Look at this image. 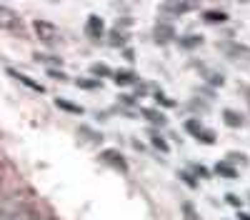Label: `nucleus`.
I'll use <instances>...</instances> for the list:
<instances>
[{
    "label": "nucleus",
    "instance_id": "obj_1",
    "mask_svg": "<svg viewBox=\"0 0 250 220\" xmlns=\"http://www.w3.org/2000/svg\"><path fill=\"white\" fill-rule=\"evenodd\" d=\"M33 30H35L40 43H45V45H58L60 40H62L60 28L53 25V23H48V20H33Z\"/></svg>",
    "mask_w": 250,
    "mask_h": 220
},
{
    "label": "nucleus",
    "instance_id": "obj_2",
    "mask_svg": "<svg viewBox=\"0 0 250 220\" xmlns=\"http://www.w3.org/2000/svg\"><path fill=\"white\" fill-rule=\"evenodd\" d=\"M0 30L8 33H23V18L8 5H0Z\"/></svg>",
    "mask_w": 250,
    "mask_h": 220
},
{
    "label": "nucleus",
    "instance_id": "obj_3",
    "mask_svg": "<svg viewBox=\"0 0 250 220\" xmlns=\"http://www.w3.org/2000/svg\"><path fill=\"white\" fill-rule=\"evenodd\" d=\"M23 208H28L23 195H10V198H0V220H10L15 218Z\"/></svg>",
    "mask_w": 250,
    "mask_h": 220
},
{
    "label": "nucleus",
    "instance_id": "obj_4",
    "mask_svg": "<svg viewBox=\"0 0 250 220\" xmlns=\"http://www.w3.org/2000/svg\"><path fill=\"white\" fill-rule=\"evenodd\" d=\"M185 130L190 133L195 140L205 143V145H213V143H215V135H213V130L203 128V125H200V120H185Z\"/></svg>",
    "mask_w": 250,
    "mask_h": 220
},
{
    "label": "nucleus",
    "instance_id": "obj_5",
    "mask_svg": "<svg viewBox=\"0 0 250 220\" xmlns=\"http://www.w3.org/2000/svg\"><path fill=\"white\" fill-rule=\"evenodd\" d=\"M100 160H103V163H108V165H113V168L120 170V173H128V170H130L128 160H125L118 150H103V153H100Z\"/></svg>",
    "mask_w": 250,
    "mask_h": 220
},
{
    "label": "nucleus",
    "instance_id": "obj_6",
    "mask_svg": "<svg viewBox=\"0 0 250 220\" xmlns=\"http://www.w3.org/2000/svg\"><path fill=\"white\" fill-rule=\"evenodd\" d=\"M85 35L93 38V40H100L103 35H105V23H103L100 15H88V20H85Z\"/></svg>",
    "mask_w": 250,
    "mask_h": 220
},
{
    "label": "nucleus",
    "instance_id": "obj_7",
    "mask_svg": "<svg viewBox=\"0 0 250 220\" xmlns=\"http://www.w3.org/2000/svg\"><path fill=\"white\" fill-rule=\"evenodd\" d=\"M223 50L230 60H240V58H250V48L238 45V43H223Z\"/></svg>",
    "mask_w": 250,
    "mask_h": 220
},
{
    "label": "nucleus",
    "instance_id": "obj_8",
    "mask_svg": "<svg viewBox=\"0 0 250 220\" xmlns=\"http://www.w3.org/2000/svg\"><path fill=\"white\" fill-rule=\"evenodd\" d=\"M223 123H225L228 128H243V125H245V118H243L238 110L225 108V110H223Z\"/></svg>",
    "mask_w": 250,
    "mask_h": 220
},
{
    "label": "nucleus",
    "instance_id": "obj_9",
    "mask_svg": "<svg viewBox=\"0 0 250 220\" xmlns=\"http://www.w3.org/2000/svg\"><path fill=\"white\" fill-rule=\"evenodd\" d=\"M195 8V3H163L160 10L163 13H173V15H185Z\"/></svg>",
    "mask_w": 250,
    "mask_h": 220
},
{
    "label": "nucleus",
    "instance_id": "obj_10",
    "mask_svg": "<svg viewBox=\"0 0 250 220\" xmlns=\"http://www.w3.org/2000/svg\"><path fill=\"white\" fill-rule=\"evenodd\" d=\"M8 75H10V78H15V80H20V83H23V85L33 88L35 93H45V88L40 85V83H35V80H30L28 75H20V73H18V70H13V68H8Z\"/></svg>",
    "mask_w": 250,
    "mask_h": 220
},
{
    "label": "nucleus",
    "instance_id": "obj_11",
    "mask_svg": "<svg viewBox=\"0 0 250 220\" xmlns=\"http://www.w3.org/2000/svg\"><path fill=\"white\" fill-rule=\"evenodd\" d=\"M113 80H115L118 85H133L135 80H138V75L133 70H115L113 73Z\"/></svg>",
    "mask_w": 250,
    "mask_h": 220
},
{
    "label": "nucleus",
    "instance_id": "obj_12",
    "mask_svg": "<svg viewBox=\"0 0 250 220\" xmlns=\"http://www.w3.org/2000/svg\"><path fill=\"white\" fill-rule=\"evenodd\" d=\"M155 40L158 43H170V40H175V30L170 25H155Z\"/></svg>",
    "mask_w": 250,
    "mask_h": 220
},
{
    "label": "nucleus",
    "instance_id": "obj_13",
    "mask_svg": "<svg viewBox=\"0 0 250 220\" xmlns=\"http://www.w3.org/2000/svg\"><path fill=\"white\" fill-rule=\"evenodd\" d=\"M55 105H58L60 110H65V113H70V115H83V113H85V110H83L80 105L70 103V100H65V98H58V100H55Z\"/></svg>",
    "mask_w": 250,
    "mask_h": 220
},
{
    "label": "nucleus",
    "instance_id": "obj_14",
    "mask_svg": "<svg viewBox=\"0 0 250 220\" xmlns=\"http://www.w3.org/2000/svg\"><path fill=\"white\" fill-rule=\"evenodd\" d=\"M213 170H215V175H220V178H228V180H235V178H238V170H235L230 163H218Z\"/></svg>",
    "mask_w": 250,
    "mask_h": 220
},
{
    "label": "nucleus",
    "instance_id": "obj_15",
    "mask_svg": "<svg viewBox=\"0 0 250 220\" xmlns=\"http://www.w3.org/2000/svg\"><path fill=\"white\" fill-rule=\"evenodd\" d=\"M180 215H183V220H200V213L195 210L193 203H188V200L180 205Z\"/></svg>",
    "mask_w": 250,
    "mask_h": 220
},
{
    "label": "nucleus",
    "instance_id": "obj_16",
    "mask_svg": "<svg viewBox=\"0 0 250 220\" xmlns=\"http://www.w3.org/2000/svg\"><path fill=\"white\" fill-rule=\"evenodd\" d=\"M203 20H205V23H225L228 13H223V10H208V13H203Z\"/></svg>",
    "mask_w": 250,
    "mask_h": 220
},
{
    "label": "nucleus",
    "instance_id": "obj_17",
    "mask_svg": "<svg viewBox=\"0 0 250 220\" xmlns=\"http://www.w3.org/2000/svg\"><path fill=\"white\" fill-rule=\"evenodd\" d=\"M90 75H95V78H110L113 70H110L105 63H93V65H90Z\"/></svg>",
    "mask_w": 250,
    "mask_h": 220
},
{
    "label": "nucleus",
    "instance_id": "obj_18",
    "mask_svg": "<svg viewBox=\"0 0 250 220\" xmlns=\"http://www.w3.org/2000/svg\"><path fill=\"white\" fill-rule=\"evenodd\" d=\"M140 113L148 118L150 123H155V125H165V123H168V118H165L163 113H158V110H140Z\"/></svg>",
    "mask_w": 250,
    "mask_h": 220
},
{
    "label": "nucleus",
    "instance_id": "obj_19",
    "mask_svg": "<svg viewBox=\"0 0 250 220\" xmlns=\"http://www.w3.org/2000/svg\"><path fill=\"white\" fill-rule=\"evenodd\" d=\"M150 140H153V145H155L160 153H170V145H168V140H165L163 135H158V133L150 130Z\"/></svg>",
    "mask_w": 250,
    "mask_h": 220
},
{
    "label": "nucleus",
    "instance_id": "obj_20",
    "mask_svg": "<svg viewBox=\"0 0 250 220\" xmlns=\"http://www.w3.org/2000/svg\"><path fill=\"white\" fill-rule=\"evenodd\" d=\"M128 33H125V30H113V35H110V43L113 45H125V43H128Z\"/></svg>",
    "mask_w": 250,
    "mask_h": 220
},
{
    "label": "nucleus",
    "instance_id": "obj_21",
    "mask_svg": "<svg viewBox=\"0 0 250 220\" xmlns=\"http://www.w3.org/2000/svg\"><path fill=\"white\" fill-rule=\"evenodd\" d=\"M10 220H38V215L33 213V208L28 205V208H23V210H20L15 218H10Z\"/></svg>",
    "mask_w": 250,
    "mask_h": 220
},
{
    "label": "nucleus",
    "instance_id": "obj_22",
    "mask_svg": "<svg viewBox=\"0 0 250 220\" xmlns=\"http://www.w3.org/2000/svg\"><path fill=\"white\" fill-rule=\"evenodd\" d=\"M75 83H78L80 88H85V90H95V88H100L98 80H90V78H78Z\"/></svg>",
    "mask_w": 250,
    "mask_h": 220
},
{
    "label": "nucleus",
    "instance_id": "obj_23",
    "mask_svg": "<svg viewBox=\"0 0 250 220\" xmlns=\"http://www.w3.org/2000/svg\"><path fill=\"white\" fill-rule=\"evenodd\" d=\"M203 75H205L208 80H210L213 85H223V83H225V78H223V75H213V70H205Z\"/></svg>",
    "mask_w": 250,
    "mask_h": 220
},
{
    "label": "nucleus",
    "instance_id": "obj_24",
    "mask_svg": "<svg viewBox=\"0 0 250 220\" xmlns=\"http://www.w3.org/2000/svg\"><path fill=\"white\" fill-rule=\"evenodd\" d=\"M203 43V38H198V35H193V38H183L180 40V45H185V48H193V45H200Z\"/></svg>",
    "mask_w": 250,
    "mask_h": 220
},
{
    "label": "nucleus",
    "instance_id": "obj_25",
    "mask_svg": "<svg viewBox=\"0 0 250 220\" xmlns=\"http://www.w3.org/2000/svg\"><path fill=\"white\" fill-rule=\"evenodd\" d=\"M35 60H43V63H62V60H60V58H55V55L50 58V55H40V53L35 55Z\"/></svg>",
    "mask_w": 250,
    "mask_h": 220
},
{
    "label": "nucleus",
    "instance_id": "obj_26",
    "mask_svg": "<svg viewBox=\"0 0 250 220\" xmlns=\"http://www.w3.org/2000/svg\"><path fill=\"white\" fill-rule=\"evenodd\" d=\"M48 75H50V78H55V80H68V75H65V73H62V70H55V68H53V70H48Z\"/></svg>",
    "mask_w": 250,
    "mask_h": 220
},
{
    "label": "nucleus",
    "instance_id": "obj_27",
    "mask_svg": "<svg viewBox=\"0 0 250 220\" xmlns=\"http://www.w3.org/2000/svg\"><path fill=\"white\" fill-rule=\"evenodd\" d=\"M155 100H158V103H163V105H168V108L173 105V100H168V98H165L163 93H158V95H155Z\"/></svg>",
    "mask_w": 250,
    "mask_h": 220
},
{
    "label": "nucleus",
    "instance_id": "obj_28",
    "mask_svg": "<svg viewBox=\"0 0 250 220\" xmlns=\"http://www.w3.org/2000/svg\"><path fill=\"white\" fill-rule=\"evenodd\" d=\"M195 173H198V175H203V178H210V173H208V168H203V165H198V168H195Z\"/></svg>",
    "mask_w": 250,
    "mask_h": 220
},
{
    "label": "nucleus",
    "instance_id": "obj_29",
    "mask_svg": "<svg viewBox=\"0 0 250 220\" xmlns=\"http://www.w3.org/2000/svg\"><path fill=\"white\" fill-rule=\"evenodd\" d=\"M238 220H250V213H243V210H238Z\"/></svg>",
    "mask_w": 250,
    "mask_h": 220
},
{
    "label": "nucleus",
    "instance_id": "obj_30",
    "mask_svg": "<svg viewBox=\"0 0 250 220\" xmlns=\"http://www.w3.org/2000/svg\"><path fill=\"white\" fill-rule=\"evenodd\" d=\"M0 188H3V170H0Z\"/></svg>",
    "mask_w": 250,
    "mask_h": 220
}]
</instances>
